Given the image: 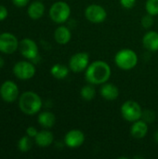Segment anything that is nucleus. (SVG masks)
<instances>
[{
    "instance_id": "obj_1",
    "label": "nucleus",
    "mask_w": 158,
    "mask_h": 159,
    "mask_svg": "<svg viewBox=\"0 0 158 159\" xmlns=\"http://www.w3.org/2000/svg\"><path fill=\"white\" fill-rule=\"evenodd\" d=\"M87 81L92 85H102L106 83L112 74L110 65L104 61L91 62L85 71Z\"/></svg>"
},
{
    "instance_id": "obj_2",
    "label": "nucleus",
    "mask_w": 158,
    "mask_h": 159,
    "mask_svg": "<svg viewBox=\"0 0 158 159\" xmlns=\"http://www.w3.org/2000/svg\"><path fill=\"white\" fill-rule=\"evenodd\" d=\"M19 106L24 114L33 116L40 111L42 107V100L36 93L26 91L20 95Z\"/></svg>"
},
{
    "instance_id": "obj_3",
    "label": "nucleus",
    "mask_w": 158,
    "mask_h": 159,
    "mask_svg": "<svg viewBox=\"0 0 158 159\" xmlns=\"http://www.w3.org/2000/svg\"><path fill=\"white\" fill-rule=\"evenodd\" d=\"M137 53L129 48H124L119 50L115 56V62L118 68L128 71L133 69L138 63Z\"/></svg>"
},
{
    "instance_id": "obj_4",
    "label": "nucleus",
    "mask_w": 158,
    "mask_h": 159,
    "mask_svg": "<svg viewBox=\"0 0 158 159\" xmlns=\"http://www.w3.org/2000/svg\"><path fill=\"white\" fill-rule=\"evenodd\" d=\"M71 15V7L64 1L55 2L49 9V17L56 23L65 22Z\"/></svg>"
},
{
    "instance_id": "obj_5",
    "label": "nucleus",
    "mask_w": 158,
    "mask_h": 159,
    "mask_svg": "<svg viewBox=\"0 0 158 159\" xmlns=\"http://www.w3.org/2000/svg\"><path fill=\"white\" fill-rule=\"evenodd\" d=\"M142 109L135 101H127L121 106V115L128 122H135L142 116Z\"/></svg>"
},
{
    "instance_id": "obj_6",
    "label": "nucleus",
    "mask_w": 158,
    "mask_h": 159,
    "mask_svg": "<svg viewBox=\"0 0 158 159\" xmlns=\"http://www.w3.org/2000/svg\"><path fill=\"white\" fill-rule=\"evenodd\" d=\"M89 65V55L87 52H77L74 54L69 61V68L74 73H82Z\"/></svg>"
},
{
    "instance_id": "obj_7",
    "label": "nucleus",
    "mask_w": 158,
    "mask_h": 159,
    "mask_svg": "<svg viewBox=\"0 0 158 159\" xmlns=\"http://www.w3.org/2000/svg\"><path fill=\"white\" fill-rule=\"evenodd\" d=\"M86 19L92 23H101L107 18V12L105 8L100 5H89L85 10Z\"/></svg>"
},
{
    "instance_id": "obj_8",
    "label": "nucleus",
    "mask_w": 158,
    "mask_h": 159,
    "mask_svg": "<svg viewBox=\"0 0 158 159\" xmlns=\"http://www.w3.org/2000/svg\"><path fill=\"white\" fill-rule=\"evenodd\" d=\"M14 75L21 80L31 79L35 74V67L33 63L27 61H19L14 65Z\"/></svg>"
},
{
    "instance_id": "obj_9",
    "label": "nucleus",
    "mask_w": 158,
    "mask_h": 159,
    "mask_svg": "<svg viewBox=\"0 0 158 159\" xmlns=\"http://www.w3.org/2000/svg\"><path fill=\"white\" fill-rule=\"evenodd\" d=\"M19 48V41L15 35L9 33L0 34V51L6 54H11Z\"/></svg>"
},
{
    "instance_id": "obj_10",
    "label": "nucleus",
    "mask_w": 158,
    "mask_h": 159,
    "mask_svg": "<svg viewBox=\"0 0 158 159\" xmlns=\"http://www.w3.org/2000/svg\"><path fill=\"white\" fill-rule=\"evenodd\" d=\"M20 51L21 55L29 60H34L38 56V48L36 43L30 39V38H24L22 39L20 44Z\"/></svg>"
},
{
    "instance_id": "obj_11",
    "label": "nucleus",
    "mask_w": 158,
    "mask_h": 159,
    "mask_svg": "<svg viewBox=\"0 0 158 159\" xmlns=\"http://www.w3.org/2000/svg\"><path fill=\"white\" fill-rule=\"evenodd\" d=\"M0 95L2 99L7 102H14L19 96V89L17 85L12 81L4 82L0 89Z\"/></svg>"
},
{
    "instance_id": "obj_12",
    "label": "nucleus",
    "mask_w": 158,
    "mask_h": 159,
    "mask_svg": "<svg viewBox=\"0 0 158 159\" xmlns=\"http://www.w3.org/2000/svg\"><path fill=\"white\" fill-rule=\"evenodd\" d=\"M85 142V134L80 129H72L64 137L65 145L69 148H78Z\"/></svg>"
},
{
    "instance_id": "obj_13",
    "label": "nucleus",
    "mask_w": 158,
    "mask_h": 159,
    "mask_svg": "<svg viewBox=\"0 0 158 159\" xmlns=\"http://www.w3.org/2000/svg\"><path fill=\"white\" fill-rule=\"evenodd\" d=\"M100 93L102 97L106 101H115L119 96V89L118 88L112 83H104L102 84Z\"/></svg>"
},
{
    "instance_id": "obj_14",
    "label": "nucleus",
    "mask_w": 158,
    "mask_h": 159,
    "mask_svg": "<svg viewBox=\"0 0 158 159\" xmlns=\"http://www.w3.org/2000/svg\"><path fill=\"white\" fill-rule=\"evenodd\" d=\"M148 132V124L144 120H137L133 122L131 129H130V134L135 139H143Z\"/></svg>"
},
{
    "instance_id": "obj_15",
    "label": "nucleus",
    "mask_w": 158,
    "mask_h": 159,
    "mask_svg": "<svg viewBox=\"0 0 158 159\" xmlns=\"http://www.w3.org/2000/svg\"><path fill=\"white\" fill-rule=\"evenodd\" d=\"M143 47L149 51L158 50V33L156 31L147 32L142 38Z\"/></svg>"
},
{
    "instance_id": "obj_16",
    "label": "nucleus",
    "mask_w": 158,
    "mask_h": 159,
    "mask_svg": "<svg viewBox=\"0 0 158 159\" xmlns=\"http://www.w3.org/2000/svg\"><path fill=\"white\" fill-rule=\"evenodd\" d=\"M72 37L71 31L66 26H59L54 33V38L58 44L65 45L70 42Z\"/></svg>"
},
{
    "instance_id": "obj_17",
    "label": "nucleus",
    "mask_w": 158,
    "mask_h": 159,
    "mask_svg": "<svg viewBox=\"0 0 158 159\" xmlns=\"http://www.w3.org/2000/svg\"><path fill=\"white\" fill-rule=\"evenodd\" d=\"M34 140L35 143L39 147H47L53 143L54 136L49 130H42L37 133V135L34 137Z\"/></svg>"
},
{
    "instance_id": "obj_18",
    "label": "nucleus",
    "mask_w": 158,
    "mask_h": 159,
    "mask_svg": "<svg viewBox=\"0 0 158 159\" xmlns=\"http://www.w3.org/2000/svg\"><path fill=\"white\" fill-rule=\"evenodd\" d=\"M28 15L31 19L33 20H38L40 19L43 15H44V12H45V6L42 2H39V1H35V2H33L29 7H28Z\"/></svg>"
},
{
    "instance_id": "obj_19",
    "label": "nucleus",
    "mask_w": 158,
    "mask_h": 159,
    "mask_svg": "<svg viewBox=\"0 0 158 159\" xmlns=\"http://www.w3.org/2000/svg\"><path fill=\"white\" fill-rule=\"evenodd\" d=\"M56 117L51 112H43L38 116V123L45 129H50L55 125Z\"/></svg>"
},
{
    "instance_id": "obj_20",
    "label": "nucleus",
    "mask_w": 158,
    "mask_h": 159,
    "mask_svg": "<svg viewBox=\"0 0 158 159\" xmlns=\"http://www.w3.org/2000/svg\"><path fill=\"white\" fill-rule=\"evenodd\" d=\"M69 70L70 68H68L67 66L61 63H57L51 67L50 73L56 79H64L69 75Z\"/></svg>"
},
{
    "instance_id": "obj_21",
    "label": "nucleus",
    "mask_w": 158,
    "mask_h": 159,
    "mask_svg": "<svg viewBox=\"0 0 158 159\" xmlns=\"http://www.w3.org/2000/svg\"><path fill=\"white\" fill-rule=\"evenodd\" d=\"M80 95L82 97V99H84L85 101H92L96 95V90L94 89V87L92 86V84L89 85H86L84 86L81 90H80Z\"/></svg>"
},
{
    "instance_id": "obj_22",
    "label": "nucleus",
    "mask_w": 158,
    "mask_h": 159,
    "mask_svg": "<svg viewBox=\"0 0 158 159\" xmlns=\"http://www.w3.org/2000/svg\"><path fill=\"white\" fill-rule=\"evenodd\" d=\"M32 145H33V143H32V140H31V137L30 136H23L18 143V147L19 149L25 153V152H28L31 148H32Z\"/></svg>"
},
{
    "instance_id": "obj_23",
    "label": "nucleus",
    "mask_w": 158,
    "mask_h": 159,
    "mask_svg": "<svg viewBox=\"0 0 158 159\" xmlns=\"http://www.w3.org/2000/svg\"><path fill=\"white\" fill-rule=\"evenodd\" d=\"M146 12L152 16L158 15V0H147L145 4Z\"/></svg>"
},
{
    "instance_id": "obj_24",
    "label": "nucleus",
    "mask_w": 158,
    "mask_h": 159,
    "mask_svg": "<svg viewBox=\"0 0 158 159\" xmlns=\"http://www.w3.org/2000/svg\"><path fill=\"white\" fill-rule=\"evenodd\" d=\"M153 17L154 16H152V15H150L148 13L145 16L142 17V25L143 28L149 29V28H151L154 25V18Z\"/></svg>"
},
{
    "instance_id": "obj_25",
    "label": "nucleus",
    "mask_w": 158,
    "mask_h": 159,
    "mask_svg": "<svg viewBox=\"0 0 158 159\" xmlns=\"http://www.w3.org/2000/svg\"><path fill=\"white\" fill-rule=\"evenodd\" d=\"M142 120H144L147 123H152L155 120V114L152 111H145L142 112Z\"/></svg>"
},
{
    "instance_id": "obj_26",
    "label": "nucleus",
    "mask_w": 158,
    "mask_h": 159,
    "mask_svg": "<svg viewBox=\"0 0 158 159\" xmlns=\"http://www.w3.org/2000/svg\"><path fill=\"white\" fill-rule=\"evenodd\" d=\"M120 4L124 8L130 9L135 6L136 0H120Z\"/></svg>"
},
{
    "instance_id": "obj_27",
    "label": "nucleus",
    "mask_w": 158,
    "mask_h": 159,
    "mask_svg": "<svg viewBox=\"0 0 158 159\" xmlns=\"http://www.w3.org/2000/svg\"><path fill=\"white\" fill-rule=\"evenodd\" d=\"M26 133H27V135L28 136H30L31 138H34L36 135H37V130H36V129L35 128H34V127H29L27 129H26Z\"/></svg>"
},
{
    "instance_id": "obj_28",
    "label": "nucleus",
    "mask_w": 158,
    "mask_h": 159,
    "mask_svg": "<svg viewBox=\"0 0 158 159\" xmlns=\"http://www.w3.org/2000/svg\"><path fill=\"white\" fill-rule=\"evenodd\" d=\"M7 17V10L5 7L0 5V20H4Z\"/></svg>"
},
{
    "instance_id": "obj_29",
    "label": "nucleus",
    "mask_w": 158,
    "mask_h": 159,
    "mask_svg": "<svg viewBox=\"0 0 158 159\" xmlns=\"http://www.w3.org/2000/svg\"><path fill=\"white\" fill-rule=\"evenodd\" d=\"M13 4L17 7H25L28 3H29V0H12Z\"/></svg>"
},
{
    "instance_id": "obj_30",
    "label": "nucleus",
    "mask_w": 158,
    "mask_h": 159,
    "mask_svg": "<svg viewBox=\"0 0 158 159\" xmlns=\"http://www.w3.org/2000/svg\"><path fill=\"white\" fill-rule=\"evenodd\" d=\"M4 63H5V61H4V60H3V58L0 56V69L4 66Z\"/></svg>"
},
{
    "instance_id": "obj_31",
    "label": "nucleus",
    "mask_w": 158,
    "mask_h": 159,
    "mask_svg": "<svg viewBox=\"0 0 158 159\" xmlns=\"http://www.w3.org/2000/svg\"><path fill=\"white\" fill-rule=\"evenodd\" d=\"M155 138H156V142H158V131L156 133V135H155Z\"/></svg>"
}]
</instances>
